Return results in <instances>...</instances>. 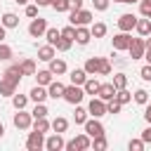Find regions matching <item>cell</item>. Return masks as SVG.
Returning <instances> with one entry per match:
<instances>
[{
    "label": "cell",
    "mask_w": 151,
    "mask_h": 151,
    "mask_svg": "<svg viewBox=\"0 0 151 151\" xmlns=\"http://www.w3.org/2000/svg\"><path fill=\"white\" fill-rule=\"evenodd\" d=\"M92 146V137L87 134V132H83V134H78V137H73L71 142H66V151H85V149H90Z\"/></svg>",
    "instance_id": "1"
},
{
    "label": "cell",
    "mask_w": 151,
    "mask_h": 151,
    "mask_svg": "<svg viewBox=\"0 0 151 151\" xmlns=\"http://www.w3.org/2000/svg\"><path fill=\"white\" fill-rule=\"evenodd\" d=\"M83 97H85V90H83V85H66V90H64V99L68 101V104H80L83 101Z\"/></svg>",
    "instance_id": "2"
},
{
    "label": "cell",
    "mask_w": 151,
    "mask_h": 151,
    "mask_svg": "<svg viewBox=\"0 0 151 151\" xmlns=\"http://www.w3.org/2000/svg\"><path fill=\"white\" fill-rule=\"evenodd\" d=\"M68 21L73 26H90L92 24V12L90 9H76L68 14Z\"/></svg>",
    "instance_id": "3"
},
{
    "label": "cell",
    "mask_w": 151,
    "mask_h": 151,
    "mask_svg": "<svg viewBox=\"0 0 151 151\" xmlns=\"http://www.w3.org/2000/svg\"><path fill=\"white\" fill-rule=\"evenodd\" d=\"M26 149H28V151H40V149H45V132H38V130L28 132V137H26Z\"/></svg>",
    "instance_id": "4"
},
{
    "label": "cell",
    "mask_w": 151,
    "mask_h": 151,
    "mask_svg": "<svg viewBox=\"0 0 151 151\" xmlns=\"http://www.w3.org/2000/svg\"><path fill=\"white\" fill-rule=\"evenodd\" d=\"M47 28H50L47 21H45L42 17H35V19H31V24H28V35H31V38H42Z\"/></svg>",
    "instance_id": "5"
},
{
    "label": "cell",
    "mask_w": 151,
    "mask_h": 151,
    "mask_svg": "<svg viewBox=\"0 0 151 151\" xmlns=\"http://www.w3.org/2000/svg\"><path fill=\"white\" fill-rule=\"evenodd\" d=\"M87 113H90L92 118H101V116H106V101L99 99V97H92L90 104H87Z\"/></svg>",
    "instance_id": "6"
},
{
    "label": "cell",
    "mask_w": 151,
    "mask_h": 151,
    "mask_svg": "<svg viewBox=\"0 0 151 151\" xmlns=\"http://www.w3.org/2000/svg\"><path fill=\"white\" fill-rule=\"evenodd\" d=\"M130 57L132 59H144V52H146V40L144 38H132L130 47H127Z\"/></svg>",
    "instance_id": "7"
},
{
    "label": "cell",
    "mask_w": 151,
    "mask_h": 151,
    "mask_svg": "<svg viewBox=\"0 0 151 151\" xmlns=\"http://www.w3.org/2000/svg\"><path fill=\"white\" fill-rule=\"evenodd\" d=\"M12 123H14L17 130H28V127L33 125V116L26 113L24 109H19V113H14V120H12Z\"/></svg>",
    "instance_id": "8"
},
{
    "label": "cell",
    "mask_w": 151,
    "mask_h": 151,
    "mask_svg": "<svg viewBox=\"0 0 151 151\" xmlns=\"http://www.w3.org/2000/svg\"><path fill=\"white\" fill-rule=\"evenodd\" d=\"M83 127H85V132H87V134H90L92 139H94V137H101V134H104V125L99 123V118H87Z\"/></svg>",
    "instance_id": "9"
},
{
    "label": "cell",
    "mask_w": 151,
    "mask_h": 151,
    "mask_svg": "<svg viewBox=\"0 0 151 151\" xmlns=\"http://www.w3.org/2000/svg\"><path fill=\"white\" fill-rule=\"evenodd\" d=\"M134 26H137V17H134L132 12H125V14H120V17H118V28H120V31L130 33Z\"/></svg>",
    "instance_id": "10"
},
{
    "label": "cell",
    "mask_w": 151,
    "mask_h": 151,
    "mask_svg": "<svg viewBox=\"0 0 151 151\" xmlns=\"http://www.w3.org/2000/svg\"><path fill=\"white\" fill-rule=\"evenodd\" d=\"M64 146H66V142H64L61 132H54V134H50V137L45 139V149H47V151H61Z\"/></svg>",
    "instance_id": "11"
},
{
    "label": "cell",
    "mask_w": 151,
    "mask_h": 151,
    "mask_svg": "<svg viewBox=\"0 0 151 151\" xmlns=\"http://www.w3.org/2000/svg\"><path fill=\"white\" fill-rule=\"evenodd\" d=\"M17 87H19L17 80H12V78H7V76L0 78V97H12V94L17 92Z\"/></svg>",
    "instance_id": "12"
},
{
    "label": "cell",
    "mask_w": 151,
    "mask_h": 151,
    "mask_svg": "<svg viewBox=\"0 0 151 151\" xmlns=\"http://www.w3.org/2000/svg\"><path fill=\"white\" fill-rule=\"evenodd\" d=\"M130 42H132V38H130V33H125V31H120V33H116V35H113V50H116V52L127 50V47H130Z\"/></svg>",
    "instance_id": "13"
},
{
    "label": "cell",
    "mask_w": 151,
    "mask_h": 151,
    "mask_svg": "<svg viewBox=\"0 0 151 151\" xmlns=\"http://www.w3.org/2000/svg\"><path fill=\"white\" fill-rule=\"evenodd\" d=\"M116 85L113 83H101L99 85V92H97V97L99 99H104V101H111V99H116Z\"/></svg>",
    "instance_id": "14"
},
{
    "label": "cell",
    "mask_w": 151,
    "mask_h": 151,
    "mask_svg": "<svg viewBox=\"0 0 151 151\" xmlns=\"http://www.w3.org/2000/svg\"><path fill=\"white\" fill-rule=\"evenodd\" d=\"M64 90H66V85L59 83V80H52V83L47 85V94H50L52 99H64Z\"/></svg>",
    "instance_id": "15"
},
{
    "label": "cell",
    "mask_w": 151,
    "mask_h": 151,
    "mask_svg": "<svg viewBox=\"0 0 151 151\" xmlns=\"http://www.w3.org/2000/svg\"><path fill=\"white\" fill-rule=\"evenodd\" d=\"M92 40V31L87 26H76V42L78 45H87Z\"/></svg>",
    "instance_id": "16"
},
{
    "label": "cell",
    "mask_w": 151,
    "mask_h": 151,
    "mask_svg": "<svg viewBox=\"0 0 151 151\" xmlns=\"http://www.w3.org/2000/svg\"><path fill=\"white\" fill-rule=\"evenodd\" d=\"M28 97L38 104V101H45L50 94H47V87L45 85H35V87H31V92H28Z\"/></svg>",
    "instance_id": "17"
},
{
    "label": "cell",
    "mask_w": 151,
    "mask_h": 151,
    "mask_svg": "<svg viewBox=\"0 0 151 151\" xmlns=\"http://www.w3.org/2000/svg\"><path fill=\"white\" fill-rule=\"evenodd\" d=\"M134 31H137L142 38L151 35V19H149V17H144V19H137V26H134Z\"/></svg>",
    "instance_id": "18"
},
{
    "label": "cell",
    "mask_w": 151,
    "mask_h": 151,
    "mask_svg": "<svg viewBox=\"0 0 151 151\" xmlns=\"http://www.w3.org/2000/svg\"><path fill=\"white\" fill-rule=\"evenodd\" d=\"M38 59L40 61H52L54 59V45H50V42L47 45H40L38 47Z\"/></svg>",
    "instance_id": "19"
},
{
    "label": "cell",
    "mask_w": 151,
    "mask_h": 151,
    "mask_svg": "<svg viewBox=\"0 0 151 151\" xmlns=\"http://www.w3.org/2000/svg\"><path fill=\"white\" fill-rule=\"evenodd\" d=\"M47 64H50L47 68H50L54 76H64V73L68 71V66H66V61H64V59H52V61H47Z\"/></svg>",
    "instance_id": "20"
},
{
    "label": "cell",
    "mask_w": 151,
    "mask_h": 151,
    "mask_svg": "<svg viewBox=\"0 0 151 151\" xmlns=\"http://www.w3.org/2000/svg\"><path fill=\"white\" fill-rule=\"evenodd\" d=\"M99 61H101V57H90L87 61H85V71H87V76H99Z\"/></svg>",
    "instance_id": "21"
},
{
    "label": "cell",
    "mask_w": 151,
    "mask_h": 151,
    "mask_svg": "<svg viewBox=\"0 0 151 151\" xmlns=\"http://www.w3.org/2000/svg\"><path fill=\"white\" fill-rule=\"evenodd\" d=\"M68 78H71V83H73V85H85V80H87L90 76H87V71H85V68H73Z\"/></svg>",
    "instance_id": "22"
},
{
    "label": "cell",
    "mask_w": 151,
    "mask_h": 151,
    "mask_svg": "<svg viewBox=\"0 0 151 151\" xmlns=\"http://www.w3.org/2000/svg\"><path fill=\"white\" fill-rule=\"evenodd\" d=\"M35 80H38V85H50L52 80H54V73L50 71V68H42V71H35Z\"/></svg>",
    "instance_id": "23"
},
{
    "label": "cell",
    "mask_w": 151,
    "mask_h": 151,
    "mask_svg": "<svg viewBox=\"0 0 151 151\" xmlns=\"http://www.w3.org/2000/svg\"><path fill=\"white\" fill-rule=\"evenodd\" d=\"M99 80L94 78V76H90L87 80H85V85H83V90H85V94H92V97H97V92H99Z\"/></svg>",
    "instance_id": "24"
},
{
    "label": "cell",
    "mask_w": 151,
    "mask_h": 151,
    "mask_svg": "<svg viewBox=\"0 0 151 151\" xmlns=\"http://www.w3.org/2000/svg\"><path fill=\"white\" fill-rule=\"evenodd\" d=\"M0 24H2L5 28H17V26H19V17H17L14 12H5L2 19H0Z\"/></svg>",
    "instance_id": "25"
},
{
    "label": "cell",
    "mask_w": 151,
    "mask_h": 151,
    "mask_svg": "<svg viewBox=\"0 0 151 151\" xmlns=\"http://www.w3.org/2000/svg\"><path fill=\"white\" fill-rule=\"evenodd\" d=\"M19 66H21V73H24V76H35V71H38L33 59H21Z\"/></svg>",
    "instance_id": "26"
},
{
    "label": "cell",
    "mask_w": 151,
    "mask_h": 151,
    "mask_svg": "<svg viewBox=\"0 0 151 151\" xmlns=\"http://www.w3.org/2000/svg\"><path fill=\"white\" fill-rule=\"evenodd\" d=\"M47 106H45V101H38L35 106H33V111H31V116H33V120L35 118H47Z\"/></svg>",
    "instance_id": "27"
},
{
    "label": "cell",
    "mask_w": 151,
    "mask_h": 151,
    "mask_svg": "<svg viewBox=\"0 0 151 151\" xmlns=\"http://www.w3.org/2000/svg\"><path fill=\"white\" fill-rule=\"evenodd\" d=\"M87 109H83V106H78L76 104V113H73V120H76V125H85V120H87Z\"/></svg>",
    "instance_id": "28"
},
{
    "label": "cell",
    "mask_w": 151,
    "mask_h": 151,
    "mask_svg": "<svg viewBox=\"0 0 151 151\" xmlns=\"http://www.w3.org/2000/svg\"><path fill=\"white\" fill-rule=\"evenodd\" d=\"M90 31H92V38H104L106 35V24L104 21H97V24L90 26Z\"/></svg>",
    "instance_id": "29"
},
{
    "label": "cell",
    "mask_w": 151,
    "mask_h": 151,
    "mask_svg": "<svg viewBox=\"0 0 151 151\" xmlns=\"http://www.w3.org/2000/svg\"><path fill=\"white\" fill-rule=\"evenodd\" d=\"M28 94H12V104H14V109L19 111V109H26V104H28Z\"/></svg>",
    "instance_id": "30"
},
{
    "label": "cell",
    "mask_w": 151,
    "mask_h": 151,
    "mask_svg": "<svg viewBox=\"0 0 151 151\" xmlns=\"http://www.w3.org/2000/svg\"><path fill=\"white\" fill-rule=\"evenodd\" d=\"M52 130H54V132H66V130H68V120L61 118V116H57V118L52 120Z\"/></svg>",
    "instance_id": "31"
},
{
    "label": "cell",
    "mask_w": 151,
    "mask_h": 151,
    "mask_svg": "<svg viewBox=\"0 0 151 151\" xmlns=\"http://www.w3.org/2000/svg\"><path fill=\"white\" fill-rule=\"evenodd\" d=\"M45 38H47L50 45H57L59 38H61V31H59V28H47V31H45Z\"/></svg>",
    "instance_id": "32"
},
{
    "label": "cell",
    "mask_w": 151,
    "mask_h": 151,
    "mask_svg": "<svg viewBox=\"0 0 151 151\" xmlns=\"http://www.w3.org/2000/svg\"><path fill=\"white\" fill-rule=\"evenodd\" d=\"M50 127H52V123L47 118H35L33 120V130H38V132H47Z\"/></svg>",
    "instance_id": "33"
},
{
    "label": "cell",
    "mask_w": 151,
    "mask_h": 151,
    "mask_svg": "<svg viewBox=\"0 0 151 151\" xmlns=\"http://www.w3.org/2000/svg\"><path fill=\"white\" fill-rule=\"evenodd\" d=\"M116 99L125 106V104H130V101H132V94L127 92V87H123V90H118V92H116Z\"/></svg>",
    "instance_id": "34"
},
{
    "label": "cell",
    "mask_w": 151,
    "mask_h": 151,
    "mask_svg": "<svg viewBox=\"0 0 151 151\" xmlns=\"http://www.w3.org/2000/svg\"><path fill=\"white\" fill-rule=\"evenodd\" d=\"M134 101L142 104V106H146V104H149V92H146L144 87H139V90L134 92Z\"/></svg>",
    "instance_id": "35"
},
{
    "label": "cell",
    "mask_w": 151,
    "mask_h": 151,
    "mask_svg": "<svg viewBox=\"0 0 151 151\" xmlns=\"http://www.w3.org/2000/svg\"><path fill=\"white\" fill-rule=\"evenodd\" d=\"M12 57H14L12 47H9V45H5V42H0V61H9Z\"/></svg>",
    "instance_id": "36"
},
{
    "label": "cell",
    "mask_w": 151,
    "mask_h": 151,
    "mask_svg": "<svg viewBox=\"0 0 151 151\" xmlns=\"http://www.w3.org/2000/svg\"><path fill=\"white\" fill-rule=\"evenodd\" d=\"M113 85H116V90L127 87V76H125V73H116V76H113Z\"/></svg>",
    "instance_id": "37"
},
{
    "label": "cell",
    "mask_w": 151,
    "mask_h": 151,
    "mask_svg": "<svg viewBox=\"0 0 151 151\" xmlns=\"http://www.w3.org/2000/svg\"><path fill=\"white\" fill-rule=\"evenodd\" d=\"M71 45H73V40H68V38H64V35H61V38H59V42H57L54 47H57L59 52H68V50H71Z\"/></svg>",
    "instance_id": "38"
},
{
    "label": "cell",
    "mask_w": 151,
    "mask_h": 151,
    "mask_svg": "<svg viewBox=\"0 0 151 151\" xmlns=\"http://www.w3.org/2000/svg\"><path fill=\"white\" fill-rule=\"evenodd\" d=\"M120 109H123V104H120L118 99L106 101V113H120Z\"/></svg>",
    "instance_id": "39"
},
{
    "label": "cell",
    "mask_w": 151,
    "mask_h": 151,
    "mask_svg": "<svg viewBox=\"0 0 151 151\" xmlns=\"http://www.w3.org/2000/svg\"><path fill=\"white\" fill-rule=\"evenodd\" d=\"M92 146H94V151H104V149L109 146V142H106V137L101 134V137H94V139H92Z\"/></svg>",
    "instance_id": "40"
},
{
    "label": "cell",
    "mask_w": 151,
    "mask_h": 151,
    "mask_svg": "<svg viewBox=\"0 0 151 151\" xmlns=\"http://www.w3.org/2000/svg\"><path fill=\"white\" fill-rule=\"evenodd\" d=\"M144 146H146V142L139 137V139H130V144H127V149L130 151H144Z\"/></svg>",
    "instance_id": "41"
},
{
    "label": "cell",
    "mask_w": 151,
    "mask_h": 151,
    "mask_svg": "<svg viewBox=\"0 0 151 151\" xmlns=\"http://www.w3.org/2000/svg\"><path fill=\"white\" fill-rule=\"evenodd\" d=\"M54 12H68V0H52L50 5Z\"/></svg>",
    "instance_id": "42"
},
{
    "label": "cell",
    "mask_w": 151,
    "mask_h": 151,
    "mask_svg": "<svg viewBox=\"0 0 151 151\" xmlns=\"http://www.w3.org/2000/svg\"><path fill=\"white\" fill-rule=\"evenodd\" d=\"M61 35L76 42V26H73V24H68V26H64V28H61Z\"/></svg>",
    "instance_id": "43"
},
{
    "label": "cell",
    "mask_w": 151,
    "mask_h": 151,
    "mask_svg": "<svg viewBox=\"0 0 151 151\" xmlns=\"http://www.w3.org/2000/svg\"><path fill=\"white\" fill-rule=\"evenodd\" d=\"M109 73H111V61L101 57V61H99V76H109Z\"/></svg>",
    "instance_id": "44"
},
{
    "label": "cell",
    "mask_w": 151,
    "mask_h": 151,
    "mask_svg": "<svg viewBox=\"0 0 151 151\" xmlns=\"http://www.w3.org/2000/svg\"><path fill=\"white\" fill-rule=\"evenodd\" d=\"M109 2H111V0H92V5H94L97 12H106V9H109Z\"/></svg>",
    "instance_id": "45"
},
{
    "label": "cell",
    "mask_w": 151,
    "mask_h": 151,
    "mask_svg": "<svg viewBox=\"0 0 151 151\" xmlns=\"http://www.w3.org/2000/svg\"><path fill=\"white\" fill-rule=\"evenodd\" d=\"M139 76H142V80H146V83H151V64H146V66H142V71H139Z\"/></svg>",
    "instance_id": "46"
},
{
    "label": "cell",
    "mask_w": 151,
    "mask_h": 151,
    "mask_svg": "<svg viewBox=\"0 0 151 151\" xmlns=\"http://www.w3.org/2000/svg\"><path fill=\"white\" fill-rule=\"evenodd\" d=\"M26 17L28 19H35L38 17V5H26Z\"/></svg>",
    "instance_id": "47"
},
{
    "label": "cell",
    "mask_w": 151,
    "mask_h": 151,
    "mask_svg": "<svg viewBox=\"0 0 151 151\" xmlns=\"http://www.w3.org/2000/svg\"><path fill=\"white\" fill-rule=\"evenodd\" d=\"M139 14H142V17H149V14H151V5L142 0V2H139Z\"/></svg>",
    "instance_id": "48"
},
{
    "label": "cell",
    "mask_w": 151,
    "mask_h": 151,
    "mask_svg": "<svg viewBox=\"0 0 151 151\" xmlns=\"http://www.w3.org/2000/svg\"><path fill=\"white\" fill-rule=\"evenodd\" d=\"M76 9H83V0H68V12H76Z\"/></svg>",
    "instance_id": "49"
},
{
    "label": "cell",
    "mask_w": 151,
    "mask_h": 151,
    "mask_svg": "<svg viewBox=\"0 0 151 151\" xmlns=\"http://www.w3.org/2000/svg\"><path fill=\"white\" fill-rule=\"evenodd\" d=\"M142 139H144L146 144H151V123H149V127L142 130Z\"/></svg>",
    "instance_id": "50"
},
{
    "label": "cell",
    "mask_w": 151,
    "mask_h": 151,
    "mask_svg": "<svg viewBox=\"0 0 151 151\" xmlns=\"http://www.w3.org/2000/svg\"><path fill=\"white\" fill-rule=\"evenodd\" d=\"M144 120L151 123V104H146V109H144Z\"/></svg>",
    "instance_id": "51"
},
{
    "label": "cell",
    "mask_w": 151,
    "mask_h": 151,
    "mask_svg": "<svg viewBox=\"0 0 151 151\" xmlns=\"http://www.w3.org/2000/svg\"><path fill=\"white\" fill-rule=\"evenodd\" d=\"M35 5H38V7H50L52 0H35Z\"/></svg>",
    "instance_id": "52"
},
{
    "label": "cell",
    "mask_w": 151,
    "mask_h": 151,
    "mask_svg": "<svg viewBox=\"0 0 151 151\" xmlns=\"http://www.w3.org/2000/svg\"><path fill=\"white\" fill-rule=\"evenodd\" d=\"M144 59H146V64H151V47H146V52H144Z\"/></svg>",
    "instance_id": "53"
},
{
    "label": "cell",
    "mask_w": 151,
    "mask_h": 151,
    "mask_svg": "<svg viewBox=\"0 0 151 151\" xmlns=\"http://www.w3.org/2000/svg\"><path fill=\"white\" fill-rule=\"evenodd\" d=\"M5 31H7V28H5V26H2V24H0V42H2V40H5V35H7V33H5Z\"/></svg>",
    "instance_id": "54"
},
{
    "label": "cell",
    "mask_w": 151,
    "mask_h": 151,
    "mask_svg": "<svg viewBox=\"0 0 151 151\" xmlns=\"http://www.w3.org/2000/svg\"><path fill=\"white\" fill-rule=\"evenodd\" d=\"M146 47H151V35H146Z\"/></svg>",
    "instance_id": "55"
},
{
    "label": "cell",
    "mask_w": 151,
    "mask_h": 151,
    "mask_svg": "<svg viewBox=\"0 0 151 151\" xmlns=\"http://www.w3.org/2000/svg\"><path fill=\"white\" fill-rule=\"evenodd\" d=\"M14 2H17V5H26L28 0H14Z\"/></svg>",
    "instance_id": "56"
},
{
    "label": "cell",
    "mask_w": 151,
    "mask_h": 151,
    "mask_svg": "<svg viewBox=\"0 0 151 151\" xmlns=\"http://www.w3.org/2000/svg\"><path fill=\"white\" fill-rule=\"evenodd\" d=\"M2 134H5V125L0 123V137H2Z\"/></svg>",
    "instance_id": "57"
},
{
    "label": "cell",
    "mask_w": 151,
    "mask_h": 151,
    "mask_svg": "<svg viewBox=\"0 0 151 151\" xmlns=\"http://www.w3.org/2000/svg\"><path fill=\"white\" fill-rule=\"evenodd\" d=\"M125 2H127V5H132V2H142V0H125Z\"/></svg>",
    "instance_id": "58"
},
{
    "label": "cell",
    "mask_w": 151,
    "mask_h": 151,
    "mask_svg": "<svg viewBox=\"0 0 151 151\" xmlns=\"http://www.w3.org/2000/svg\"><path fill=\"white\" fill-rule=\"evenodd\" d=\"M113 2H125V0H113Z\"/></svg>",
    "instance_id": "59"
},
{
    "label": "cell",
    "mask_w": 151,
    "mask_h": 151,
    "mask_svg": "<svg viewBox=\"0 0 151 151\" xmlns=\"http://www.w3.org/2000/svg\"><path fill=\"white\" fill-rule=\"evenodd\" d=\"M144 2H149V5H151V0H144Z\"/></svg>",
    "instance_id": "60"
},
{
    "label": "cell",
    "mask_w": 151,
    "mask_h": 151,
    "mask_svg": "<svg viewBox=\"0 0 151 151\" xmlns=\"http://www.w3.org/2000/svg\"><path fill=\"white\" fill-rule=\"evenodd\" d=\"M149 19H151V14H149Z\"/></svg>",
    "instance_id": "61"
}]
</instances>
